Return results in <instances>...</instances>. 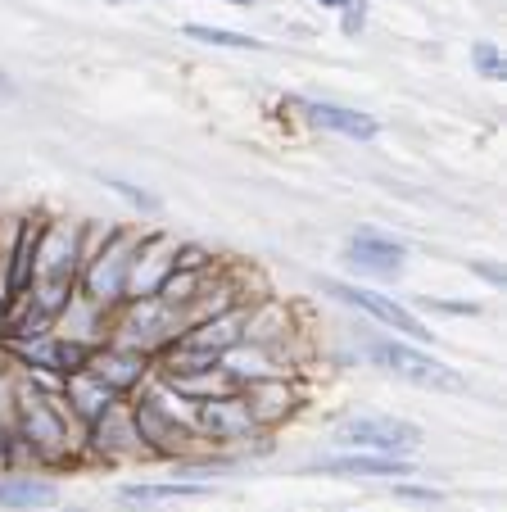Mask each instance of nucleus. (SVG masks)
<instances>
[{
	"instance_id": "1",
	"label": "nucleus",
	"mask_w": 507,
	"mask_h": 512,
	"mask_svg": "<svg viewBox=\"0 0 507 512\" xmlns=\"http://www.w3.org/2000/svg\"><path fill=\"white\" fill-rule=\"evenodd\" d=\"M335 445L403 458L421 445V426L403 422V417H349V422L335 426Z\"/></svg>"
},
{
	"instance_id": "2",
	"label": "nucleus",
	"mask_w": 507,
	"mask_h": 512,
	"mask_svg": "<svg viewBox=\"0 0 507 512\" xmlns=\"http://www.w3.org/2000/svg\"><path fill=\"white\" fill-rule=\"evenodd\" d=\"M367 354H372L385 372L412 381V386H426V390H467V381H462L458 372L449 368V363H440V358H431V354H417V349L399 345V340H376Z\"/></svg>"
},
{
	"instance_id": "3",
	"label": "nucleus",
	"mask_w": 507,
	"mask_h": 512,
	"mask_svg": "<svg viewBox=\"0 0 507 512\" xmlns=\"http://www.w3.org/2000/svg\"><path fill=\"white\" fill-rule=\"evenodd\" d=\"M322 290H326V295H335V300L354 304V309L372 313L376 322H385V327L403 331V336H412V340H431V331L421 327V318H417V313H408V309H403V304L385 300V295H376V290H363V286H345V281H322Z\"/></svg>"
},
{
	"instance_id": "4",
	"label": "nucleus",
	"mask_w": 507,
	"mask_h": 512,
	"mask_svg": "<svg viewBox=\"0 0 507 512\" xmlns=\"http://www.w3.org/2000/svg\"><path fill=\"white\" fill-rule=\"evenodd\" d=\"M37 281H41V313H55L73 286V236H50L46 250H37Z\"/></svg>"
},
{
	"instance_id": "5",
	"label": "nucleus",
	"mask_w": 507,
	"mask_h": 512,
	"mask_svg": "<svg viewBox=\"0 0 507 512\" xmlns=\"http://www.w3.org/2000/svg\"><path fill=\"white\" fill-rule=\"evenodd\" d=\"M322 476H345V481H358V476H412L408 458H390V454H349V458H326L317 463Z\"/></svg>"
},
{
	"instance_id": "6",
	"label": "nucleus",
	"mask_w": 507,
	"mask_h": 512,
	"mask_svg": "<svg viewBox=\"0 0 507 512\" xmlns=\"http://www.w3.org/2000/svg\"><path fill=\"white\" fill-rule=\"evenodd\" d=\"M349 259H354L358 268L376 272V277H394V272L403 268V245L363 232V236H354V241H349Z\"/></svg>"
},
{
	"instance_id": "7",
	"label": "nucleus",
	"mask_w": 507,
	"mask_h": 512,
	"mask_svg": "<svg viewBox=\"0 0 507 512\" xmlns=\"http://www.w3.org/2000/svg\"><path fill=\"white\" fill-rule=\"evenodd\" d=\"M200 426L213 440H240V435H249L254 417H249V408L236 404V399H209V404H200Z\"/></svg>"
},
{
	"instance_id": "8",
	"label": "nucleus",
	"mask_w": 507,
	"mask_h": 512,
	"mask_svg": "<svg viewBox=\"0 0 507 512\" xmlns=\"http://www.w3.org/2000/svg\"><path fill=\"white\" fill-rule=\"evenodd\" d=\"M308 123L326 127V132H340V136H358V141H372L376 136V123L358 109H345V105H326V100H313L308 105Z\"/></svg>"
},
{
	"instance_id": "9",
	"label": "nucleus",
	"mask_w": 507,
	"mask_h": 512,
	"mask_svg": "<svg viewBox=\"0 0 507 512\" xmlns=\"http://www.w3.org/2000/svg\"><path fill=\"white\" fill-rule=\"evenodd\" d=\"M145 368V358L136 354V349H109V354L96 358V368H91V377L105 381L109 390H127L136 377H141Z\"/></svg>"
},
{
	"instance_id": "10",
	"label": "nucleus",
	"mask_w": 507,
	"mask_h": 512,
	"mask_svg": "<svg viewBox=\"0 0 507 512\" xmlns=\"http://www.w3.org/2000/svg\"><path fill=\"white\" fill-rule=\"evenodd\" d=\"M55 499H59V490L50 481H32V476L0 481V508H50Z\"/></svg>"
},
{
	"instance_id": "11",
	"label": "nucleus",
	"mask_w": 507,
	"mask_h": 512,
	"mask_svg": "<svg viewBox=\"0 0 507 512\" xmlns=\"http://www.w3.org/2000/svg\"><path fill=\"white\" fill-rule=\"evenodd\" d=\"M209 485L191 481H168V485H123L127 503H177V499H209Z\"/></svg>"
},
{
	"instance_id": "12",
	"label": "nucleus",
	"mask_w": 507,
	"mask_h": 512,
	"mask_svg": "<svg viewBox=\"0 0 507 512\" xmlns=\"http://www.w3.org/2000/svg\"><path fill=\"white\" fill-rule=\"evenodd\" d=\"M23 426H28V440H37L41 449H50V445H59V440H64V422H59V417L50 413L41 399L23 404Z\"/></svg>"
},
{
	"instance_id": "13",
	"label": "nucleus",
	"mask_w": 507,
	"mask_h": 512,
	"mask_svg": "<svg viewBox=\"0 0 507 512\" xmlns=\"http://www.w3.org/2000/svg\"><path fill=\"white\" fill-rule=\"evenodd\" d=\"M68 390H73L77 408H82V413H87V417H100V413H105V408H109V399H114V390H109L105 381H96V377H91V372H77V377H73V386H68Z\"/></svg>"
},
{
	"instance_id": "14",
	"label": "nucleus",
	"mask_w": 507,
	"mask_h": 512,
	"mask_svg": "<svg viewBox=\"0 0 507 512\" xmlns=\"http://www.w3.org/2000/svg\"><path fill=\"white\" fill-rule=\"evenodd\" d=\"M186 37L204 41V46H227V50H268V41H254L231 28H204V23H186Z\"/></svg>"
},
{
	"instance_id": "15",
	"label": "nucleus",
	"mask_w": 507,
	"mask_h": 512,
	"mask_svg": "<svg viewBox=\"0 0 507 512\" xmlns=\"http://www.w3.org/2000/svg\"><path fill=\"white\" fill-rule=\"evenodd\" d=\"M37 241H41V227H37V232H23L19 254H14V268H10V290H14V295H19V290L32 281V259H37Z\"/></svg>"
},
{
	"instance_id": "16",
	"label": "nucleus",
	"mask_w": 507,
	"mask_h": 512,
	"mask_svg": "<svg viewBox=\"0 0 507 512\" xmlns=\"http://www.w3.org/2000/svg\"><path fill=\"white\" fill-rule=\"evenodd\" d=\"M471 55H476V68H480V78H503V55H498L494 46H489V41H476V50H471Z\"/></svg>"
},
{
	"instance_id": "17",
	"label": "nucleus",
	"mask_w": 507,
	"mask_h": 512,
	"mask_svg": "<svg viewBox=\"0 0 507 512\" xmlns=\"http://www.w3.org/2000/svg\"><path fill=\"white\" fill-rule=\"evenodd\" d=\"M109 186H114V191L118 195H127V200H132L136 204V209H159V200H154V195H145V191H136V186H127V182H114V177H109Z\"/></svg>"
},
{
	"instance_id": "18",
	"label": "nucleus",
	"mask_w": 507,
	"mask_h": 512,
	"mask_svg": "<svg viewBox=\"0 0 507 512\" xmlns=\"http://www.w3.org/2000/svg\"><path fill=\"white\" fill-rule=\"evenodd\" d=\"M10 96H14V82L5 78V73H0V100H10Z\"/></svg>"
},
{
	"instance_id": "19",
	"label": "nucleus",
	"mask_w": 507,
	"mask_h": 512,
	"mask_svg": "<svg viewBox=\"0 0 507 512\" xmlns=\"http://www.w3.org/2000/svg\"><path fill=\"white\" fill-rule=\"evenodd\" d=\"M231 5H245V10H249V5H254V0H231Z\"/></svg>"
},
{
	"instance_id": "20",
	"label": "nucleus",
	"mask_w": 507,
	"mask_h": 512,
	"mask_svg": "<svg viewBox=\"0 0 507 512\" xmlns=\"http://www.w3.org/2000/svg\"><path fill=\"white\" fill-rule=\"evenodd\" d=\"M0 449H5V445H0Z\"/></svg>"
}]
</instances>
